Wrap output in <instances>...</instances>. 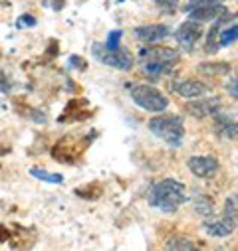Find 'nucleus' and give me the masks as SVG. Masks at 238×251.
Masks as SVG:
<instances>
[{
  "mask_svg": "<svg viewBox=\"0 0 238 251\" xmlns=\"http://www.w3.org/2000/svg\"><path fill=\"white\" fill-rule=\"evenodd\" d=\"M187 200V188L183 182L178 180H173V178H167V180H161L157 182L151 192H149V204L161 212H177L178 206L185 204Z\"/></svg>",
  "mask_w": 238,
  "mask_h": 251,
  "instance_id": "f257e3e1",
  "label": "nucleus"
},
{
  "mask_svg": "<svg viewBox=\"0 0 238 251\" xmlns=\"http://www.w3.org/2000/svg\"><path fill=\"white\" fill-rule=\"evenodd\" d=\"M147 127H149V131L155 137H159L161 141H165L171 147H181V143L185 139V125H183V121L178 117H173V115L153 117V119H149Z\"/></svg>",
  "mask_w": 238,
  "mask_h": 251,
  "instance_id": "f03ea898",
  "label": "nucleus"
},
{
  "mask_svg": "<svg viewBox=\"0 0 238 251\" xmlns=\"http://www.w3.org/2000/svg\"><path fill=\"white\" fill-rule=\"evenodd\" d=\"M89 147V139L88 137H80V135H66L62 137L52 149V156L58 162H76L78 158H82V154L88 151Z\"/></svg>",
  "mask_w": 238,
  "mask_h": 251,
  "instance_id": "7ed1b4c3",
  "label": "nucleus"
},
{
  "mask_svg": "<svg viewBox=\"0 0 238 251\" xmlns=\"http://www.w3.org/2000/svg\"><path fill=\"white\" fill-rule=\"evenodd\" d=\"M91 53L95 55L97 61H101L103 66H109L113 70L119 72H129L133 68V55L131 51L123 50V48H115V50H107L103 44L95 42L91 46Z\"/></svg>",
  "mask_w": 238,
  "mask_h": 251,
  "instance_id": "20e7f679",
  "label": "nucleus"
},
{
  "mask_svg": "<svg viewBox=\"0 0 238 251\" xmlns=\"http://www.w3.org/2000/svg\"><path fill=\"white\" fill-rule=\"evenodd\" d=\"M131 99L135 105H139L145 111L151 113H161L169 107V99L155 87L151 85H135L131 89Z\"/></svg>",
  "mask_w": 238,
  "mask_h": 251,
  "instance_id": "39448f33",
  "label": "nucleus"
},
{
  "mask_svg": "<svg viewBox=\"0 0 238 251\" xmlns=\"http://www.w3.org/2000/svg\"><path fill=\"white\" fill-rule=\"evenodd\" d=\"M189 170L197 178H214V174L218 172V160L214 156H191Z\"/></svg>",
  "mask_w": 238,
  "mask_h": 251,
  "instance_id": "423d86ee",
  "label": "nucleus"
},
{
  "mask_svg": "<svg viewBox=\"0 0 238 251\" xmlns=\"http://www.w3.org/2000/svg\"><path fill=\"white\" fill-rule=\"evenodd\" d=\"M203 36V28H201V22H195V20H189L185 24H181L175 32V38L177 42L181 44L183 48H193L199 38Z\"/></svg>",
  "mask_w": 238,
  "mask_h": 251,
  "instance_id": "0eeeda50",
  "label": "nucleus"
},
{
  "mask_svg": "<svg viewBox=\"0 0 238 251\" xmlns=\"http://www.w3.org/2000/svg\"><path fill=\"white\" fill-rule=\"evenodd\" d=\"M218 109H220V99L218 97H207V99L199 97V101H191V103L185 105V111L191 113L197 119H205L208 115H214Z\"/></svg>",
  "mask_w": 238,
  "mask_h": 251,
  "instance_id": "6e6552de",
  "label": "nucleus"
},
{
  "mask_svg": "<svg viewBox=\"0 0 238 251\" xmlns=\"http://www.w3.org/2000/svg\"><path fill=\"white\" fill-rule=\"evenodd\" d=\"M133 34H135V38L141 40V42L155 44V42L165 40V38L171 34V30H169V26H165V24H149V26H137V28L133 30Z\"/></svg>",
  "mask_w": 238,
  "mask_h": 251,
  "instance_id": "1a4fd4ad",
  "label": "nucleus"
},
{
  "mask_svg": "<svg viewBox=\"0 0 238 251\" xmlns=\"http://www.w3.org/2000/svg\"><path fill=\"white\" fill-rule=\"evenodd\" d=\"M228 14L226 6L222 4H207V6H197L191 10V20L195 22H208V20H218Z\"/></svg>",
  "mask_w": 238,
  "mask_h": 251,
  "instance_id": "9d476101",
  "label": "nucleus"
},
{
  "mask_svg": "<svg viewBox=\"0 0 238 251\" xmlns=\"http://www.w3.org/2000/svg\"><path fill=\"white\" fill-rule=\"evenodd\" d=\"M175 91L181 97H187V99H199L208 91V87L205 83L197 81V79H183V81H178L175 85Z\"/></svg>",
  "mask_w": 238,
  "mask_h": 251,
  "instance_id": "9b49d317",
  "label": "nucleus"
},
{
  "mask_svg": "<svg viewBox=\"0 0 238 251\" xmlns=\"http://www.w3.org/2000/svg\"><path fill=\"white\" fill-rule=\"evenodd\" d=\"M205 231L210 235V237H228L234 227H236V222L224 218V220H214V222H205Z\"/></svg>",
  "mask_w": 238,
  "mask_h": 251,
  "instance_id": "f8f14e48",
  "label": "nucleus"
},
{
  "mask_svg": "<svg viewBox=\"0 0 238 251\" xmlns=\"http://www.w3.org/2000/svg\"><path fill=\"white\" fill-rule=\"evenodd\" d=\"M214 129L228 141L236 139V121L230 119L226 113H218V111L214 113Z\"/></svg>",
  "mask_w": 238,
  "mask_h": 251,
  "instance_id": "ddd939ff",
  "label": "nucleus"
},
{
  "mask_svg": "<svg viewBox=\"0 0 238 251\" xmlns=\"http://www.w3.org/2000/svg\"><path fill=\"white\" fill-rule=\"evenodd\" d=\"M141 57L145 61H161V64H171L177 59V53L171 48H143L141 50Z\"/></svg>",
  "mask_w": 238,
  "mask_h": 251,
  "instance_id": "4468645a",
  "label": "nucleus"
},
{
  "mask_svg": "<svg viewBox=\"0 0 238 251\" xmlns=\"http://www.w3.org/2000/svg\"><path fill=\"white\" fill-rule=\"evenodd\" d=\"M101 194H103V186L99 182H89L86 186L76 188V196L86 198V200H97V198H101Z\"/></svg>",
  "mask_w": 238,
  "mask_h": 251,
  "instance_id": "2eb2a0df",
  "label": "nucleus"
},
{
  "mask_svg": "<svg viewBox=\"0 0 238 251\" xmlns=\"http://www.w3.org/2000/svg\"><path fill=\"white\" fill-rule=\"evenodd\" d=\"M230 64L226 61H216V64H201L199 66V72L205 74V75H226L230 74Z\"/></svg>",
  "mask_w": 238,
  "mask_h": 251,
  "instance_id": "dca6fc26",
  "label": "nucleus"
},
{
  "mask_svg": "<svg viewBox=\"0 0 238 251\" xmlns=\"http://www.w3.org/2000/svg\"><path fill=\"white\" fill-rule=\"evenodd\" d=\"M193 208H195V212L199 216H205V218H208V216L214 214V204L207 196H195L193 198Z\"/></svg>",
  "mask_w": 238,
  "mask_h": 251,
  "instance_id": "f3484780",
  "label": "nucleus"
},
{
  "mask_svg": "<svg viewBox=\"0 0 238 251\" xmlns=\"http://www.w3.org/2000/svg\"><path fill=\"white\" fill-rule=\"evenodd\" d=\"M30 174L38 180H44V182H50V184H62L64 182V176L62 174H52L44 168H30Z\"/></svg>",
  "mask_w": 238,
  "mask_h": 251,
  "instance_id": "a211bd4d",
  "label": "nucleus"
},
{
  "mask_svg": "<svg viewBox=\"0 0 238 251\" xmlns=\"http://www.w3.org/2000/svg\"><path fill=\"white\" fill-rule=\"evenodd\" d=\"M218 20L214 22V26L210 28V32H208V38H207V48H205V51L207 53H214V51H218Z\"/></svg>",
  "mask_w": 238,
  "mask_h": 251,
  "instance_id": "6ab92c4d",
  "label": "nucleus"
},
{
  "mask_svg": "<svg viewBox=\"0 0 238 251\" xmlns=\"http://www.w3.org/2000/svg\"><path fill=\"white\" fill-rule=\"evenodd\" d=\"M236 32H238V26H236V22H234L230 28H226L222 34H218V36H220V42H218V46L226 48V46L234 44V42H236Z\"/></svg>",
  "mask_w": 238,
  "mask_h": 251,
  "instance_id": "aec40b11",
  "label": "nucleus"
},
{
  "mask_svg": "<svg viewBox=\"0 0 238 251\" xmlns=\"http://www.w3.org/2000/svg\"><path fill=\"white\" fill-rule=\"evenodd\" d=\"M165 247H167V249H195L197 245L191 243L187 237H177V239H171Z\"/></svg>",
  "mask_w": 238,
  "mask_h": 251,
  "instance_id": "412c9836",
  "label": "nucleus"
},
{
  "mask_svg": "<svg viewBox=\"0 0 238 251\" xmlns=\"http://www.w3.org/2000/svg\"><path fill=\"white\" fill-rule=\"evenodd\" d=\"M224 218L236 222V196H228L224 204Z\"/></svg>",
  "mask_w": 238,
  "mask_h": 251,
  "instance_id": "4be33fe9",
  "label": "nucleus"
},
{
  "mask_svg": "<svg viewBox=\"0 0 238 251\" xmlns=\"http://www.w3.org/2000/svg\"><path fill=\"white\" fill-rule=\"evenodd\" d=\"M121 36H123V32L121 30H113L111 34H109V38H107V42L103 44L107 50H115V48H119V40H121Z\"/></svg>",
  "mask_w": 238,
  "mask_h": 251,
  "instance_id": "5701e85b",
  "label": "nucleus"
},
{
  "mask_svg": "<svg viewBox=\"0 0 238 251\" xmlns=\"http://www.w3.org/2000/svg\"><path fill=\"white\" fill-rule=\"evenodd\" d=\"M224 0H191L189 4H185V12H191L193 8H197V6H207V4H222Z\"/></svg>",
  "mask_w": 238,
  "mask_h": 251,
  "instance_id": "b1692460",
  "label": "nucleus"
},
{
  "mask_svg": "<svg viewBox=\"0 0 238 251\" xmlns=\"http://www.w3.org/2000/svg\"><path fill=\"white\" fill-rule=\"evenodd\" d=\"M70 64H72L76 70H82V72H84L86 66H88L86 61H84V57H80V55H72V57H70Z\"/></svg>",
  "mask_w": 238,
  "mask_h": 251,
  "instance_id": "393cba45",
  "label": "nucleus"
},
{
  "mask_svg": "<svg viewBox=\"0 0 238 251\" xmlns=\"http://www.w3.org/2000/svg\"><path fill=\"white\" fill-rule=\"evenodd\" d=\"M24 26H36V18L30 16V14L20 16V20H18V28H24Z\"/></svg>",
  "mask_w": 238,
  "mask_h": 251,
  "instance_id": "a878e982",
  "label": "nucleus"
},
{
  "mask_svg": "<svg viewBox=\"0 0 238 251\" xmlns=\"http://www.w3.org/2000/svg\"><path fill=\"white\" fill-rule=\"evenodd\" d=\"M155 2H157L161 8H169V10H173V8L177 6L178 0H155Z\"/></svg>",
  "mask_w": 238,
  "mask_h": 251,
  "instance_id": "bb28decb",
  "label": "nucleus"
},
{
  "mask_svg": "<svg viewBox=\"0 0 238 251\" xmlns=\"http://www.w3.org/2000/svg\"><path fill=\"white\" fill-rule=\"evenodd\" d=\"M10 239V231H8V227L4 226V224H0V243H4V241H8Z\"/></svg>",
  "mask_w": 238,
  "mask_h": 251,
  "instance_id": "cd10ccee",
  "label": "nucleus"
},
{
  "mask_svg": "<svg viewBox=\"0 0 238 251\" xmlns=\"http://www.w3.org/2000/svg\"><path fill=\"white\" fill-rule=\"evenodd\" d=\"M228 93H230V97H232V99H236V97H238V93H236V79H234V77H232V79H230V83H228Z\"/></svg>",
  "mask_w": 238,
  "mask_h": 251,
  "instance_id": "c85d7f7f",
  "label": "nucleus"
},
{
  "mask_svg": "<svg viewBox=\"0 0 238 251\" xmlns=\"http://www.w3.org/2000/svg\"><path fill=\"white\" fill-rule=\"evenodd\" d=\"M10 151V147H0V154H4V152H8Z\"/></svg>",
  "mask_w": 238,
  "mask_h": 251,
  "instance_id": "c756f323",
  "label": "nucleus"
}]
</instances>
